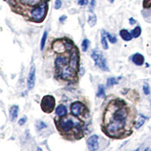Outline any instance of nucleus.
I'll list each match as a JSON object with an SVG mask.
<instances>
[{"label":"nucleus","mask_w":151,"mask_h":151,"mask_svg":"<svg viewBox=\"0 0 151 151\" xmlns=\"http://www.w3.org/2000/svg\"><path fill=\"white\" fill-rule=\"evenodd\" d=\"M131 111L122 100H114L108 104L104 116L102 130L111 137H120L126 129Z\"/></svg>","instance_id":"f257e3e1"},{"label":"nucleus","mask_w":151,"mask_h":151,"mask_svg":"<svg viewBox=\"0 0 151 151\" xmlns=\"http://www.w3.org/2000/svg\"><path fill=\"white\" fill-rule=\"evenodd\" d=\"M79 121L80 120L73 114L70 116L66 115L60 117L59 120L56 121L57 129L63 134H67L73 132L75 136H76V134L83 133L82 125Z\"/></svg>","instance_id":"f03ea898"},{"label":"nucleus","mask_w":151,"mask_h":151,"mask_svg":"<svg viewBox=\"0 0 151 151\" xmlns=\"http://www.w3.org/2000/svg\"><path fill=\"white\" fill-rule=\"evenodd\" d=\"M48 12V4L45 3L40 5L38 7L34 8L31 11V20L36 23H41L44 21Z\"/></svg>","instance_id":"7ed1b4c3"},{"label":"nucleus","mask_w":151,"mask_h":151,"mask_svg":"<svg viewBox=\"0 0 151 151\" xmlns=\"http://www.w3.org/2000/svg\"><path fill=\"white\" fill-rule=\"evenodd\" d=\"M91 58L94 60L95 66L99 67L101 70L104 71L110 70L108 65H107V63H106V58L102 55L101 52H99V51H97V50H94L92 53H91Z\"/></svg>","instance_id":"20e7f679"},{"label":"nucleus","mask_w":151,"mask_h":151,"mask_svg":"<svg viewBox=\"0 0 151 151\" xmlns=\"http://www.w3.org/2000/svg\"><path fill=\"white\" fill-rule=\"evenodd\" d=\"M40 106L43 112L46 113H52L55 110V98L52 95H45L42 98Z\"/></svg>","instance_id":"39448f33"},{"label":"nucleus","mask_w":151,"mask_h":151,"mask_svg":"<svg viewBox=\"0 0 151 151\" xmlns=\"http://www.w3.org/2000/svg\"><path fill=\"white\" fill-rule=\"evenodd\" d=\"M60 74V76L62 79L67 81H72L76 78V71L73 70L69 65H66L65 67L57 70Z\"/></svg>","instance_id":"423d86ee"},{"label":"nucleus","mask_w":151,"mask_h":151,"mask_svg":"<svg viewBox=\"0 0 151 151\" xmlns=\"http://www.w3.org/2000/svg\"><path fill=\"white\" fill-rule=\"evenodd\" d=\"M79 54L78 52L77 48L74 47L73 49L71 51V55L69 59V66L74 70L75 71L78 72L79 70Z\"/></svg>","instance_id":"0eeeda50"},{"label":"nucleus","mask_w":151,"mask_h":151,"mask_svg":"<svg viewBox=\"0 0 151 151\" xmlns=\"http://www.w3.org/2000/svg\"><path fill=\"white\" fill-rule=\"evenodd\" d=\"M86 110V106L82 102L76 101L73 103L70 106L71 113L76 117L83 116L85 113Z\"/></svg>","instance_id":"6e6552de"},{"label":"nucleus","mask_w":151,"mask_h":151,"mask_svg":"<svg viewBox=\"0 0 151 151\" xmlns=\"http://www.w3.org/2000/svg\"><path fill=\"white\" fill-rule=\"evenodd\" d=\"M98 138L99 137L97 134H93L91 137H88V139L87 140V146L89 150L95 151L99 149Z\"/></svg>","instance_id":"1a4fd4ad"},{"label":"nucleus","mask_w":151,"mask_h":151,"mask_svg":"<svg viewBox=\"0 0 151 151\" xmlns=\"http://www.w3.org/2000/svg\"><path fill=\"white\" fill-rule=\"evenodd\" d=\"M36 82V67L34 65L31 67L29 70V76L27 79V87L28 89H32L35 86Z\"/></svg>","instance_id":"9d476101"},{"label":"nucleus","mask_w":151,"mask_h":151,"mask_svg":"<svg viewBox=\"0 0 151 151\" xmlns=\"http://www.w3.org/2000/svg\"><path fill=\"white\" fill-rule=\"evenodd\" d=\"M67 64H69V61L67 60V58L65 56L58 55L57 57L56 60H55V66H56L57 70H59L62 67H65Z\"/></svg>","instance_id":"9b49d317"},{"label":"nucleus","mask_w":151,"mask_h":151,"mask_svg":"<svg viewBox=\"0 0 151 151\" xmlns=\"http://www.w3.org/2000/svg\"><path fill=\"white\" fill-rule=\"evenodd\" d=\"M53 49L55 52H57V53H62V52H64V51H67V50H66L65 43H64V42H63L62 40L60 41V40H58L55 42H54Z\"/></svg>","instance_id":"f8f14e48"},{"label":"nucleus","mask_w":151,"mask_h":151,"mask_svg":"<svg viewBox=\"0 0 151 151\" xmlns=\"http://www.w3.org/2000/svg\"><path fill=\"white\" fill-rule=\"evenodd\" d=\"M132 61L137 66H142L144 63V57L141 53H135L132 55Z\"/></svg>","instance_id":"ddd939ff"},{"label":"nucleus","mask_w":151,"mask_h":151,"mask_svg":"<svg viewBox=\"0 0 151 151\" xmlns=\"http://www.w3.org/2000/svg\"><path fill=\"white\" fill-rule=\"evenodd\" d=\"M24 6H28V7H35L36 5H39L41 3L42 0H19Z\"/></svg>","instance_id":"4468645a"},{"label":"nucleus","mask_w":151,"mask_h":151,"mask_svg":"<svg viewBox=\"0 0 151 151\" xmlns=\"http://www.w3.org/2000/svg\"><path fill=\"white\" fill-rule=\"evenodd\" d=\"M19 111V106L17 105H12L9 110V116L12 121H14L17 117Z\"/></svg>","instance_id":"2eb2a0df"},{"label":"nucleus","mask_w":151,"mask_h":151,"mask_svg":"<svg viewBox=\"0 0 151 151\" xmlns=\"http://www.w3.org/2000/svg\"><path fill=\"white\" fill-rule=\"evenodd\" d=\"M55 113H56V115H58L60 117L64 116H66L67 114V107L63 104L58 105V107L56 108V110H55Z\"/></svg>","instance_id":"dca6fc26"},{"label":"nucleus","mask_w":151,"mask_h":151,"mask_svg":"<svg viewBox=\"0 0 151 151\" xmlns=\"http://www.w3.org/2000/svg\"><path fill=\"white\" fill-rule=\"evenodd\" d=\"M119 36H121V38H122L124 41L126 42L130 41V40H132V38H133L130 32H129L127 29H122L119 31Z\"/></svg>","instance_id":"f3484780"},{"label":"nucleus","mask_w":151,"mask_h":151,"mask_svg":"<svg viewBox=\"0 0 151 151\" xmlns=\"http://www.w3.org/2000/svg\"><path fill=\"white\" fill-rule=\"evenodd\" d=\"M106 32L105 31V29H101V45L103 46V48L104 50H107L109 48L108 43L106 42Z\"/></svg>","instance_id":"a211bd4d"},{"label":"nucleus","mask_w":151,"mask_h":151,"mask_svg":"<svg viewBox=\"0 0 151 151\" xmlns=\"http://www.w3.org/2000/svg\"><path fill=\"white\" fill-rule=\"evenodd\" d=\"M146 120H147V117L144 116L142 115V114H141L139 116V118H138V119H137V121L136 122L135 129H138L139 128H141V126L144 125V122H145V121Z\"/></svg>","instance_id":"6ab92c4d"},{"label":"nucleus","mask_w":151,"mask_h":151,"mask_svg":"<svg viewBox=\"0 0 151 151\" xmlns=\"http://www.w3.org/2000/svg\"><path fill=\"white\" fill-rule=\"evenodd\" d=\"M97 97L98 98H104L106 97V94H105V88L104 86L103 85L100 84L98 86V92H97Z\"/></svg>","instance_id":"aec40b11"},{"label":"nucleus","mask_w":151,"mask_h":151,"mask_svg":"<svg viewBox=\"0 0 151 151\" xmlns=\"http://www.w3.org/2000/svg\"><path fill=\"white\" fill-rule=\"evenodd\" d=\"M142 15L144 20L147 22H151V10H148V9H145V10L142 11Z\"/></svg>","instance_id":"412c9836"},{"label":"nucleus","mask_w":151,"mask_h":151,"mask_svg":"<svg viewBox=\"0 0 151 151\" xmlns=\"http://www.w3.org/2000/svg\"><path fill=\"white\" fill-rule=\"evenodd\" d=\"M131 34H132L133 38L139 37L141 34V27L140 26H137L134 29L131 31Z\"/></svg>","instance_id":"4be33fe9"},{"label":"nucleus","mask_w":151,"mask_h":151,"mask_svg":"<svg viewBox=\"0 0 151 151\" xmlns=\"http://www.w3.org/2000/svg\"><path fill=\"white\" fill-rule=\"evenodd\" d=\"M119 79L115 77H110L106 80V86L107 87H111V86H114V85H117L119 83Z\"/></svg>","instance_id":"5701e85b"},{"label":"nucleus","mask_w":151,"mask_h":151,"mask_svg":"<svg viewBox=\"0 0 151 151\" xmlns=\"http://www.w3.org/2000/svg\"><path fill=\"white\" fill-rule=\"evenodd\" d=\"M47 36H48V32L45 30V32H44V33H43L42 37L41 39V42H40V50H41V51H43V50H44V48H45Z\"/></svg>","instance_id":"b1692460"},{"label":"nucleus","mask_w":151,"mask_h":151,"mask_svg":"<svg viewBox=\"0 0 151 151\" xmlns=\"http://www.w3.org/2000/svg\"><path fill=\"white\" fill-rule=\"evenodd\" d=\"M89 40H88V39H85V40H83V42H82V50H83V52H87L88 50V45H89Z\"/></svg>","instance_id":"393cba45"},{"label":"nucleus","mask_w":151,"mask_h":151,"mask_svg":"<svg viewBox=\"0 0 151 151\" xmlns=\"http://www.w3.org/2000/svg\"><path fill=\"white\" fill-rule=\"evenodd\" d=\"M88 22L89 24V25L91 27H94L97 22V17L95 15L93 16H89L88 17Z\"/></svg>","instance_id":"a878e982"},{"label":"nucleus","mask_w":151,"mask_h":151,"mask_svg":"<svg viewBox=\"0 0 151 151\" xmlns=\"http://www.w3.org/2000/svg\"><path fill=\"white\" fill-rule=\"evenodd\" d=\"M106 37L108 38L110 42H111L112 44H114L117 42V38L116 36H113V35L110 34V33H106Z\"/></svg>","instance_id":"bb28decb"},{"label":"nucleus","mask_w":151,"mask_h":151,"mask_svg":"<svg viewBox=\"0 0 151 151\" xmlns=\"http://www.w3.org/2000/svg\"><path fill=\"white\" fill-rule=\"evenodd\" d=\"M47 125L45 122H42V121H39L37 123V125H36V129H37V131H40L43 129H45Z\"/></svg>","instance_id":"cd10ccee"},{"label":"nucleus","mask_w":151,"mask_h":151,"mask_svg":"<svg viewBox=\"0 0 151 151\" xmlns=\"http://www.w3.org/2000/svg\"><path fill=\"white\" fill-rule=\"evenodd\" d=\"M143 7H144V9H150L151 0H144L143 1Z\"/></svg>","instance_id":"c85d7f7f"},{"label":"nucleus","mask_w":151,"mask_h":151,"mask_svg":"<svg viewBox=\"0 0 151 151\" xmlns=\"http://www.w3.org/2000/svg\"><path fill=\"white\" fill-rule=\"evenodd\" d=\"M143 90H144V94L148 95L150 93V86L148 83H144V86H143Z\"/></svg>","instance_id":"c756f323"},{"label":"nucleus","mask_w":151,"mask_h":151,"mask_svg":"<svg viewBox=\"0 0 151 151\" xmlns=\"http://www.w3.org/2000/svg\"><path fill=\"white\" fill-rule=\"evenodd\" d=\"M27 121V117L26 116H23L22 118H21L20 119H19L18 124L20 125H24V124L26 123Z\"/></svg>","instance_id":"7c9ffc66"},{"label":"nucleus","mask_w":151,"mask_h":151,"mask_svg":"<svg viewBox=\"0 0 151 151\" xmlns=\"http://www.w3.org/2000/svg\"><path fill=\"white\" fill-rule=\"evenodd\" d=\"M62 6V2L61 0H56L55 3V9H60Z\"/></svg>","instance_id":"2f4dec72"},{"label":"nucleus","mask_w":151,"mask_h":151,"mask_svg":"<svg viewBox=\"0 0 151 151\" xmlns=\"http://www.w3.org/2000/svg\"><path fill=\"white\" fill-rule=\"evenodd\" d=\"M95 3H96V1L95 0H91V3H90V7H89V11L91 12H93L94 9V6H95Z\"/></svg>","instance_id":"473e14b6"},{"label":"nucleus","mask_w":151,"mask_h":151,"mask_svg":"<svg viewBox=\"0 0 151 151\" xmlns=\"http://www.w3.org/2000/svg\"><path fill=\"white\" fill-rule=\"evenodd\" d=\"M88 3V0H78V4L79 5H87Z\"/></svg>","instance_id":"72a5a7b5"},{"label":"nucleus","mask_w":151,"mask_h":151,"mask_svg":"<svg viewBox=\"0 0 151 151\" xmlns=\"http://www.w3.org/2000/svg\"><path fill=\"white\" fill-rule=\"evenodd\" d=\"M136 23V20H134L133 17H130L129 18V24H131V25H133V24H134Z\"/></svg>","instance_id":"f704fd0d"},{"label":"nucleus","mask_w":151,"mask_h":151,"mask_svg":"<svg viewBox=\"0 0 151 151\" xmlns=\"http://www.w3.org/2000/svg\"><path fill=\"white\" fill-rule=\"evenodd\" d=\"M66 19H67V16H65V15H62L61 17H60V19H59V21H60V22L63 23V22H64V21H65Z\"/></svg>","instance_id":"c9c22d12"},{"label":"nucleus","mask_w":151,"mask_h":151,"mask_svg":"<svg viewBox=\"0 0 151 151\" xmlns=\"http://www.w3.org/2000/svg\"><path fill=\"white\" fill-rule=\"evenodd\" d=\"M109 1H110V2H111V3H113V2H114V1H115V0H109Z\"/></svg>","instance_id":"e433bc0d"},{"label":"nucleus","mask_w":151,"mask_h":151,"mask_svg":"<svg viewBox=\"0 0 151 151\" xmlns=\"http://www.w3.org/2000/svg\"><path fill=\"white\" fill-rule=\"evenodd\" d=\"M48 1H49V0H45V2H48Z\"/></svg>","instance_id":"4c0bfd02"}]
</instances>
